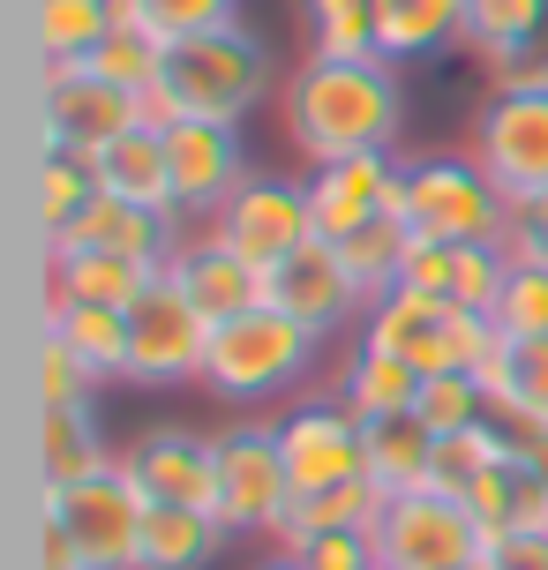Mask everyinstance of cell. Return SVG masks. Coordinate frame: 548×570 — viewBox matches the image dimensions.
I'll list each match as a JSON object with an SVG mask.
<instances>
[{"instance_id": "obj_32", "label": "cell", "mask_w": 548, "mask_h": 570, "mask_svg": "<svg viewBox=\"0 0 548 570\" xmlns=\"http://www.w3.org/2000/svg\"><path fill=\"white\" fill-rule=\"evenodd\" d=\"M98 196H106V188H98V166H90L84 150H46V158H38V233H46V240H60Z\"/></svg>"}, {"instance_id": "obj_43", "label": "cell", "mask_w": 548, "mask_h": 570, "mask_svg": "<svg viewBox=\"0 0 548 570\" xmlns=\"http://www.w3.org/2000/svg\"><path fill=\"white\" fill-rule=\"evenodd\" d=\"M511 495H519V458H511V465H496L489 481L473 488V495H466V511L481 518V533H511Z\"/></svg>"}, {"instance_id": "obj_34", "label": "cell", "mask_w": 548, "mask_h": 570, "mask_svg": "<svg viewBox=\"0 0 548 570\" xmlns=\"http://www.w3.org/2000/svg\"><path fill=\"white\" fill-rule=\"evenodd\" d=\"M496 465H511V451H503V435H496L489 421L481 428H459V435H436V465H429V488L436 495H473V488L489 481Z\"/></svg>"}, {"instance_id": "obj_40", "label": "cell", "mask_w": 548, "mask_h": 570, "mask_svg": "<svg viewBox=\"0 0 548 570\" xmlns=\"http://www.w3.org/2000/svg\"><path fill=\"white\" fill-rule=\"evenodd\" d=\"M144 23L158 38H196V30L241 23V0H144Z\"/></svg>"}, {"instance_id": "obj_15", "label": "cell", "mask_w": 548, "mask_h": 570, "mask_svg": "<svg viewBox=\"0 0 548 570\" xmlns=\"http://www.w3.org/2000/svg\"><path fill=\"white\" fill-rule=\"evenodd\" d=\"M361 345H375V353H391V361H405L421 375H443V368H459V308L421 293V285H391L361 315Z\"/></svg>"}, {"instance_id": "obj_38", "label": "cell", "mask_w": 548, "mask_h": 570, "mask_svg": "<svg viewBox=\"0 0 548 570\" xmlns=\"http://www.w3.org/2000/svg\"><path fill=\"white\" fill-rule=\"evenodd\" d=\"M503 285H511V256H503V248H459V271H451V308L496 315Z\"/></svg>"}, {"instance_id": "obj_10", "label": "cell", "mask_w": 548, "mask_h": 570, "mask_svg": "<svg viewBox=\"0 0 548 570\" xmlns=\"http://www.w3.org/2000/svg\"><path fill=\"white\" fill-rule=\"evenodd\" d=\"M46 518H60L76 548H84V570H136V548H144V488L128 481L120 465L90 473L76 488H46Z\"/></svg>"}, {"instance_id": "obj_18", "label": "cell", "mask_w": 548, "mask_h": 570, "mask_svg": "<svg viewBox=\"0 0 548 570\" xmlns=\"http://www.w3.org/2000/svg\"><path fill=\"white\" fill-rule=\"evenodd\" d=\"M166 278L196 301L211 323H233V315H248V308H263V271L256 263H241L226 248V240H211V233H188L174 256H166Z\"/></svg>"}, {"instance_id": "obj_4", "label": "cell", "mask_w": 548, "mask_h": 570, "mask_svg": "<svg viewBox=\"0 0 548 570\" xmlns=\"http://www.w3.org/2000/svg\"><path fill=\"white\" fill-rule=\"evenodd\" d=\"M413 240H443V248H503V218L511 196L466 150H429V158H399V203H391Z\"/></svg>"}, {"instance_id": "obj_41", "label": "cell", "mask_w": 548, "mask_h": 570, "mask_svg": "<svg viewBox=\"0 0 548 570\" xmlns=\"http://www.w3.org/2000/svg\"><path fill=\"white\" fill-rule=\"evenodd\" d=\"M278 556H301L309 570H383L375 533H316V541H301V548H278Z\"/></svg>"}, {"instance_id": "obj_25", "label": "cell", "mask_w": 548, "mask_h": 570, "mask_svg": "<svg viewBox=\"0 0 548 570\" xmlns=\"http://www.w3.org/2000/svg\"><path fill=\"white\" fill-rule=\"evenodd\" d=\"M46 331L68 353H84L98 383H128V308H90V301H53L46 293Z\"/></svg>"}, {"instance_id": "obj_27", "label": "cell", "mask_w": 548, "mask_h": 570, "mask_svg": "<svg viewBox=\"0 0 548 570\" xmlns=\"http://www.w3.org/2000/svg\"><path fill=\"white\" fill-rule=\"evenodd\" d=\"M466 38V0H383V60H436Z\"/></svg>"}, {"instance_id": "obj_42", "label": "cell", "mask_w": 548, "mask_h": 570, "mask_svg": "<svg viewBox=\"0 0 548 570\" xmlns=\"http://www.w3.org/2000/svg\"><path fill=\"white\" fill-rule=\"evenodd\" d=\"M503 256L511 263H548V188L511 203V218H503Z\"/></svg>"}, {"instance_id": "obj_6", "label": "cell", "mask_w": 548, "mask_h": 570, "mask_svg": "<svg viewBox=\"0 0 548 570\" xmlns=\"http://www.w3.org/2000/svg\"><path fill=\"white\" fill-rule=\"evenodd\" d=\"M375 556H383V570H473L489 556V533H481V518L466 511L459 495L413 488V495H391L383 503V518H375Z\"/></svg>"}, {"instance_id": "obj_33", "label": "cell", "mask_w": 548, "mask_h": 570, "mask_svg": "<svg viewBox=\"0 0 548 570\" xmlns=\"http://www.w3.org/2000/svg\"><path fill=\"white\" fill-rule=\"evenodd\" d=\"M481 383H489V405H519V413L548 421V338H511L503 331Z\"/></svg>"}, {"instance_id": "obj_26", "label": "cell", "mask_w": 548, "mask_h": 570, "mask_svg": "<svg viewBox=\"0 0 548 570\" xmlns=\"http://www.w3.org/2000/svg\"><path fill=\"white\" fill-rule=\"evenodd\" d=\"M383 503L391 495L369 473L339 481V488H316V495H293V518H286V533H278V548H301V541H316V533H375Z\"/></svg>"}, {"instance_id": "obj_45", "label": "cell", "mask_w": 548, "mask_h": 570, "mask_svg": "<svg viewBox=\"0 0 548 570\" xmlns=\"http://www.w3.org/2000/svg\"><path fill=\"white\" fill-rule=\"evenodd\" d=\"M489 570H548V533H496Z\"/></svg>"}, {"instance_id": "obj_7", "label": "cell", "mask_w": 548, "mask_h": 570, "mask_svg": "<svg viewBox=\"0 0 548 570\" xmlns=\"http://www.w3.org/2000/svg\"><path fill=\"white\" fill-rule=\"evenodd\" d=\"M211 240H226L241 263H286L293 248H309L316 240V210H309V180H286V173H248L241 188H233L211 218H203Z\"/></svg>"}, {"instance_id": "obj_20", "label": "cell", "mask_w": 548, "mask_h": 570, "mask_svg": "<svg viewBox=\"0 0 548 570\" xmlns=\"http://www.w3.org/2000/svg\"><path fill=\"white\" fill-rule=\"evenodd\" d=\"M166 271L106 248H46V293L53 301H90V308H136Z\"/></svg>"}, {"instance_id": "obj_29", "label": "cell", "mask_w": 548, "mask_h": 570, "mask_svg": "<svg viewBox=\"0 0 548 570\" xmlns=\"http://www.w3.org/2000/svg\"><path fill=\"white\" fill-rule=\"evenodd\" d=\"M114 38V0H38V60L84 68Z\"/></svg>"}, {"instance_id": "obj_28", "label": "cell", "mask_w": 548, "mask_h": 570, "mask_svg": "<svg viewBox=\"0 0 548 570\" xmlns=\"http://www.w3.org/2000/svg\"><path fill=\"white\" fill-rule=\"evenodd\" d=\"M429 465H436V435L421 413H399V421H369V481L383 495H413L429 488Z\"/></svg>"}, {"instance_id": "obj_2", "label": "cell", "mask_w": 548, "mask_h": 570, "mask_svg": "<svg viewBox=\"0 0 548 570\" xmlns=\"http://www.w3.org/2000/svg\"><path fill=\"white\" fill-rule=\"evenodd\" d=\"M271 90H278L271 46L248 23H226V30H196V38H166V68L150 83L144 114L150 128H166V120H226V128H241Z\"/></svg>"}, {"instance_id": "obj_37", "label": "cell", "mask_w": 548, "mask_h": 570, "mask_svg": "<svg viewBox=\"0 0 548 570\" xmlns=\"http://www.w3.org/2000/svg\"><path fill=\"white\" fill-rule=\"evenodd\" d=\"M30 383H38V405H90V399H98V375H90V361H84V353H68L53 331H38Z\"/></svg>"}, {"instance_id": "obj_13", "label": "cell", "mask_w": 548, "mask_h": 570, "mask_svg": "<svg viewBox=\"0 0 548 570\" xmlns=\"http://www.w3.org/2000/svg\"><path fill=\"white\" fill-rule=\"evenodd\" d=\"M120 473L144 488V503H188V511H218V443L180 421H158L120 443Z\"/></svg>"}, {"instance_id": "obj_21", "label": "cell", "mask_w": 548, "mask_h": 570, "mask_svg": "<svg viewBox=\"0 0 548 570\" xmlns=\"http://www.w3.org/2000/svg\"><path fill=\"white\" fill-rule=\"evenodd\" d=\"M106 465H120V451L106 443L90 405H38V473H46V488H76Z\"/></svg>"}, {"instance_id": "obj_30", "label": "cell", "mask_w": 548, "mask_h": 570, "mask_svg": "<svg viewBox=\"0 0 548 570\" xmlns=\"http://www.w3.org/2000/svg\"><path fill=\"white\" fill-rule=\"evenodd\" d=\"M548 30V0H466V53L481 60H511V53H526L534 38Z\"/></svg>"}, {"instance_id": "obj_19", "label": "cell", "mask_w": 548, "mask_h": 570, "mask_svg": "<svg viewBox=\"0 0 548 570\" xmlns=\"http://www.w3.org/2000/svg\"><path fill=\"white\" fill-rule=\"evenodd\" d=\"M180 240H188L180 218L144 210V203H120V196H98L84 218L60 233V240H46V248H106V256H136V263H150V271H166V256H174Z\"/></svg>"}, {"instance_id": "obj_8", "label": "cell", "mask_w": 548, "mask_h": 570, "mask_svg": "<svg viewBox=\"0 0 548 570\" xmlns=\"http://www.w3.org/2000/svg\"><path fill=\"white\" fill-rule=\"evenodd\" d=\"M466 158L511 203L548 188V90H489L466 120Z\"/></svg>"}, {"instance_id": "obj_44", "label": "cell", "mask_w": 548, "mask_h": 570, "mask_svg": "<svg viewBox=\"0 0 548 570\" xmlns=\"http://www.w3.org/2000/svg\"><path fill=\"white\" fill-rule=\"evenodd\" d=\"M451 271H459V248H443V240H413L405 285H421V293H436V301H451Z\"/></svg>"}, {"instance_id": "obj_35", "label": "cell", "mask_w": 548, "mask_h": 570, "mask_svg": "<svg viewBox=\"0 0 548 570\" xmlns=\"http://www.w3.org/2000/svg\"><path fill=\"white\" fill-rule=\"evenodd\" d=\"M413 413L429 421V435H459V428H481L489 421V383L466 368H443V375H421V399Z\"/></svg>"}, {"instance_id": "obj_5", "label": "cell", "mask_w": 548, "mask_h": 570, "mask_svg": "<svg viewBox=\"0 0 548 570\" xmlns=\"http://www.w3.org/2000/svg\"><path fill=\"white\" fill-rule=\"evenodd\" d=\"M211 443H218V525L233 541H278L293 518V495H301L278 421H233Z\"/></svg>"}, {"instance_id": "obj_22", "label": "cell", "mask_w": 548, "mask_h": 570, "mask_svg": "<svg viewBox=\"0 0 548 570\" xmlns=\"http://www.w3.org/2000/svg\"><path fill=\"white\" fill-rule=\"evenodd\" d=\"M98 188L120 203H144V210H166V218H180L174 210V166H166V128H128L120 142H106L98 158Z\"/></svg>"}, {"instance_id": "obj_14", "label": "cell", "mask_w": 548, "mask_h": 570, "mask_svg": "<svg viewBox=\"0 0 548 570\" xmlns=\"http://www.w3.org/2000/svg\"><path fill=\"white\" fill-rule=\"evenodd\" d=\"M278 443H286V465H293V488L301 495L369 473V428L353 421L339 399H293L278 413Z\"/></svg>"}, {"instance_id": "obj_16", "label": "cell", "mask_w": 548, "mask_h": 570, "mask_svg": "<svg viewBox=\"0 0 548 570\" xmlns=\"http://www.w3.org/2000/svg\"><path fill=\"white\" fill-rule=\"evenodd\" d=\"M166 166H174V210L211 218L248 180V150H241V128L226 120H166Z\"/></svg>"}, {"instance_id": "obj_11", "label": "cell", "mask_w": 548, "mask_h": 570, "mask_svg": "<svg viewBox=\"0 0 548 570\" xmlns=\"http://www.w3.org/2000/svg\"><path fill=\"white\" fill-rule=\"evenodd\" d=\"M38 114H46V150H84L98 158L106 142L144 128V98L120 83H98L90 68H46L38 76Z\"/></svg>"}, {"instance_id": "obj_3", "label": "cell", "mask_w": 548, "mask_h": 570, "mask_svg": "<svg viewBox=\"0 0 548 570\" xmlns=\"http://www.w3.org/2000/svg\"><path fill=\"white\" fill-rule=\"evenodd\" d=\"M323 338L309 331V323H293L286 308H248L233 315V323H218L211 331V361H203V391L218 405H233V413H248V405H271L286 399V391H301L309 383V368H316Z\"/></svg>"}, {"instance_id": "obj_46", "label": "cell", "mask_w": 548, "mask_h": 570, "mask_svg": "<svg viewBox=\"0 0 548 570\" xmlns=\"http://www.w3.org/2000/svg\"><path fill=\"white\" fill-rule=\"evenodd\" d=\"M38 570H84V548H76V533L60 525V518L38 511Z\"/></svg>"}, {"instance_id": "obj_12", "label": "cell", "mask_w": 548, "mask_h": 570, "mask_svg": "<svg viewBox=\"0 0 548 570\" xmlns=\"http://www.w3.org/2000/svg\"><path fill=\"white\" fill-rule=\"evenodd\" d=\"M263 301L271 308H286L293 323H309L316 338H339L346 323L369 315V293L353 278V263L339 240H309V248H293L286 263H271L263 271Z\"/></svg>"}, {"instance_id": "obj_24", "label": "cell", "mask_w": 548, "mask_h": 570, "mask_svg": "<svg viewBox=\"0 0 548 570\" xmlns=\"http://www.w3.org/2000/svg\"><path fill=\"white\" fill-rule=\"evenodd\" d=\"M226 541H233V533L218 525V511L150 503V511H144V548H136V570H211Z\"/></svg>"}, {"instance_id": "obj_9", "label": "cell", "mask_w": 548, "mask_h": 570, "mask_svg": "<svg viewBox=\"0 0 548 570\" xmlns=\"http://www.w3.org/2000/svg\"><path fill=\"white\" fill-rule=\"evenodd\" d=\"M211 315L180 293L174 278H158L128 308V383L144 391H174V383H203V361H211Z\"/></svg>"}, {"instance_id": "obj_39", "label": "cell", "mask_w": 548, "mask_h": 570, "mask_svg": "<svg viewBox=\"0 0 548 570\" xmlns=\"http://www.w3.org/2000/svg\"><path fill=\"white\" fill-rule=\"evenodd\" d=\"M496 323L511 338H548V263H511V285L496 301Z\"/></svg>"}, {"instance_id": "obj_36", "label": "cell", "mask_w": 548, "mask_h": 570, "mask_svg": "<svg viewBox=\"0 0 548 570\" xmlns=\"http://www.w3.org/2000/svg\"><path fill=\"white\" fill-rule=\"evenodd\" d=\"M339 248H346V263H353V278H361V293H369V301H383L391 285H405V256H413V233H405L399 218H383V226L353 233V240H339Z\"/></svg>"}, {"instance_id": "obj_23", "label": "cell", "mask_w": 548, "mask_h": 570, "mask_svg": "<svg viewBox=\"0 0 548 570\" xmlns=\"http://www.w3.org/2000/svg\"><path fill=\"white\" fill-rule=\"evenodd\" d=\"M331 399L346 405L361 428L369 421H399V413H413V399H421V368H405V361L375 353V345H353L346 361H339Z\"/></svg>"}, {"instance_id": "obj_17", "label": "cell", "mask_w": 548, "mask_h": 570, "mask_svg": "<svg viewBox=\"0 0 548 570\" xmlns=\"http://www.w3.org/2000/svg\"><path fill=\"white\" fill-rule=\"evenodd\" d=\"M399 203V150H369V158H339V166H309V210H316V240H353L391 218Z\"/></svg>"}, {"instance_id": "obj_48", "label": "cell", "mask_w": 548, "mask_h": 570, "mask_svg": "<svg viewBox=\"0 0 548 570\" xmlns=\"http://www.w3.org/2000/svg\"><path fill=\"white\" fill-rule=\"evenodd\" d=\"M256 570H309L301 556H271V563H256Z\"/></svg>"}, {"instance_id": "obj_1", "label": "cell", "mask_w": 548, "mask_h": 570, "mask_svg": "<svg viewBox=\"0 0 548 570\" xmlns=\"http://www.w3.org/2000/svg\"><path fill=\"white\" fill-rule=\"evenodd\" d=\"M278 120L286 142L309 166H339V158H369V150H399L405 136V83L399 60H323L309 53L278 83Z\"/></svg>"}, {"instance_id": "obj_47", "label": "cell", "mask_w": 548, "mask_h": 570, "mask_svg": "<svg viewBox=\"0 0 548 570\" xmlns=\"http://www.w3.org/2000/svg\"><path fill=\"white\" fill-rule=\"evenodd\" d=\"M526 473H534V481L548 488V443H541V451H534V458H526Z\"/></svg>"}, {"instance_id": "obj_31", "label": "cell", "mask_w": 548, "mask_h": 570, "mask_svg": "<svg viewBox=\"0 0 548 570\" xmlns=\"http://www.w3.org/2000/svg\"><path fill=\"white\" fill-rule=\"evenodd\" d=\"M309 8V53L369 60L383 53V0H301Z\"/></svg>"}]
</instances>
